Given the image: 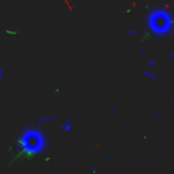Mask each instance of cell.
Instances as JSON below:
<instances>
[{
    "label": "cell",
    "mask_w": 174,
    "mask_h": 174,
    "mask_svg": "<svg viewBox=\"0 0 174 174\" xmlns=\"http://www.w3.org/2000/svg\"><path fill=\"white\" fill-rule=\"evenodd\" d=\"M127 34H137V30H127Z\"/></svg>",
    "instance_id": "8992f818"
},
{
    "label": "cell",
    "mask_w": 174,
    "mask_h": 174,
    "mask_svg": "<svg viewBox=\"0 0 174 174\" xmlns=\"http://www.w3.org/2000/svg\"><path fill=\"white\" fill-rule=\"evenodd\" d=\"M50 120H56V116H54V114H52V116L41 117V118H38V122H46V121H50Z\"/></svg>",
    "instance_id": "3957f363"
},
{
    "label": "cell",
    "mask_w": 174,
    "mask_h": 174,
    "mask_svg": "<svg viewBox=\"0 0 174 174\" xmlns=\"http://www.w3.org/2000/svg\"><path fill=\"white\" fill-rule=\"evenodd\" d=\"M143 75H144V76H148V78H151V79H154V80H156V79H158V76H156L155 74H153V72H148V71H144V72H143Z\"/></svg>",
    "instance_id": "5b68a950"
},
{
    "label": "cell",
    "mask_w": 174,
    "mask_h": 174,
    "mask_svg": "<svg viewBox=\"0 0 174 174\" xmlns=\"http://www.w3.org/2000/svg\"><path fill=\"white\" fill-rule=\"evenodd\" d=\"M148 67H155V61H154V60H150V61H148Z\"/></svg>",
    "instance_id": "52a82bcc"
},
{
    "label": "cell",
    "mask_w": 174,
    "mask_h": 174,
    "mask_svg": "<svg viewBox=\"0 0 174 174\" xmlns=\"http://www.w3.org/2000/svg\"><path fill=\"white\" fill-rule=\"evenodd\" d=\"M46 136L42 132L33 127H27L22 131L18 139V148L26 156H34L42 153L46 147Z\"/></svg>",
    "instance_id": "7a4b0ae2"
},
{
    "label": "cell",
    "mask_w": 174,
    "mask_h": 174,
    "mask_svg": "<svg viewBox=\"0 0 174 174\" xmlns=\"http://www.w3.org/2000/svg\"><path fill=\"white\" fill-rule=\"evenodd\" d=\"M171 57H174V50H173V52H170L169 54H167V59H171Z\"/></svg>",
    "instance_id": "ba28073f"
},
{
    "label": "cell",
    "mask_w": 174,
    "mask_h": 174,
    "mask_svg": "<svg viewBox=\"0 0 174 174\" xmlns=\"http://www.w3.org/2000/svg\"><path fill=\"white\" fill-rule=\"evenodd\" d=\"M71 128H72V125H71V118H67V121H65L64 125H63V131H69Z\"/></svg>",
    "instance_id": "277c9868"
},
{
    "label": "cell",
    "mask_w": 174,
    "mask_h": 174,
    "mask_svg": "<svg viewBox=\"0 0 174 174\" xmlns=\"http://www.w3.org/2000/svg\"><path fill=\"white\" fill-rule=\"evenodd\" d=\"M147 29L156 37H165L174 29V15L169 8L156 7L147 15Z\"/></svg>",
    "instance_id": "6da1fadb"
}]
</instances>
